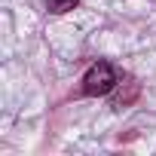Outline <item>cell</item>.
Instances as JSON below:
<instances>
[{"mask_svg":"<svg viewBox=\"0 0 156 156\" xmlns=\"http://www.w3.org/2000/svg\"><path fill=\"white\" fill-rule=\"evenodd\" d=\"M116 83H119L116 67H113L110 61H95V64H89V70L83 73V95H92V98L107 95Z\"/></svg>","mask_w":156,"mask_h":156,"instance_id":"cell-1","label":"cell"},{"mask_svg":"<svg viewBox=\"0 0 156 156\" xmlns=\"http://www.w3.org/2000/svg\"><path fill=\"white\" fill-rule=\"evenodd\" d=\"M73 6H76V0H46V9L55 12V16H61V12H67Z\"/></svg>","mask_w":156,"mask_h":156,"instance_id":"cell-2","label":"cell"}]
</instances>
